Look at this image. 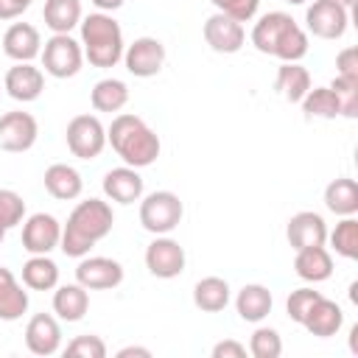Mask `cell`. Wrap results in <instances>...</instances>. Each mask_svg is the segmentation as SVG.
Listing matches in <instances>:
<instances>
[{"instance_id":"9c48e42d","label":"cell","mask_w":358,"mask_h":358,"mask_svg":"<svg viewBox=\"0 0 358 358\" xmlns=\"http://www.w3.org/2000/svg\"><path fill=\"white\" fill-rule=\"evenodd\" d=\"M123 64L134 78H151L165 64V45L157 36H137L123 50Z\"/></svg>"},{"instance_id":"7dc6e473","label":"cell","mask_w":358,"mask_h":358,"mask_svg":"<svg viewBox=\"0 0 358 358\" xmlns=\"http://www.w3.org/2000/svg\"><path fill=\"white\" fill-rule=\"evenodd\" d=\"M285 3H291V6H302V3H308V0H285Z\"/></svg>"},{"instance_id":"b9f144b4","label":"cell","mask_w":358,"mask_h":358,"mask_svg":"<svg viewBox=\"0 0 358 358\" xmlns=\"http://www.w3.org/2000/svg\"><path fill=\"white\" fill-rule=\"evenodd\" d=\"M210 355H213V358H243V355H246V347H243L241 341H235V338H224V341H218V344L213 347Z\"/></svg>"},{"instance_id":"5b68a950","label":"cell","mask_w":358,"mask_h":358,"mask_svg":"<svg viewBox=\"0 0 358 358\" xmlns=\"http://www.w3.org/2000/svg\"><path fill=\"white\" fill-rule=\"evenodd\" d=\"M42 67L53 78H73L84 67V50L81 42L73 39L70 34H53L42 45Z\"/></svg>"},{"instance_id":"ee69618b","label":"cell","mask_w":358,"mask_h":358,"mask_svg":"<svg viewBox=\"0 0 358 358\" xmlns=\"http://www.w3.org/2000/svg\"><path fill=\"white\" fill-rule=\"evenodd\" d=\"M117 358H151V350H148V347H137V344H129V347L117 350Z\"/></svg>"},{"instance_id":"4316f807","label":"cell","mask_w":358,"mask_h":358,"mask_svg":"<svg viewBox=\"0 0 358 358\" xmlns=\"http://www.w3.org/2000/svg\"><path fill=\"white\" fill-rule=\"evenodd\" d=\"M22 285L31 291H53L59 285V266L50 255H31L22 263Z\"/></svg>"},{"instance_id":"484cf974","label":"cell","mask_w":358,"mask_h":358,"mask_svg":"<svg viewBox=\"0 0 358 358\" xmlns=\"http://www.w3.org/2000/svg\"><path fill=\"white\" fill-rule=\"evenodd\" d=\"M310 87H313V84H310V73H308V67H302L299 62H282V64L277 67L274 90H277L288 103H299Z\"/></svg>"},{"instance_id":"d6986e66","label":"cell","mask_w":358,"mask_h":358,"mask_svg":"<svg viewBox=\"0 0 358 358\" xmlns=\"http://www.w3.org/2000/svg\"><path fill=\"white\" fill-rule=\"evenodd\" d=\"M341 324H344V310H341V305L333 302V299H327L324 294L310 305V310H308L305 319H302V327H305L310 336H316V338H330V336H336V333L341 330Z\"/></svg>"},{"instance_id":"8992f818","label":"cell","mask_w":358,"mask_h":358,"mask_svg":"<svg viewBox=\"0 0 358 358\" xmlns=\"http://www.w3.org/2000/svg\"><path fill=\"white\" fill-rule=\"evenodd\" d=\"M64 140L73 157L95 159L106 148V126L98 120V115H76L64 129Z\"/></svg>"},{"instance_id":"ba28073f","label":"cell","mask_w":358,"mask_h":358,"mask_svg":"<svg viewBox=\"0 0 358 358\" xmlns=\"http://www.w3.org/2000/svg\"><path fill=\"white\" fill-rule=\"evenodd\" d=\"M185 249L179 241L168 238V235H157L148 246H145V268L159 277V280H173L185 271Z\"/></svg>"},{"instance_id":"7bdbcfd3","label":"cell","mask_w":358,"mask_h":358,"mask_svg":"<svg viewBox=\"0 0 358 358\" xmlns=\"http://www.w3.org/2000/svg\"><path fill=\"white\" fill-rule=\"evenodd\" d=\"M34 0H0V20H17L22 11L31 8Z\"/></svg>"},{"instance_id":"8d00e7d4","label":"cell","mask_w":358,"mask_h":358,"mask_svg":"<svg viewBox=\"0 0 358 358\" xmlns=\"http://www.w3.org/2000/svg\"><path fill=\"white\" fill-rule=\"evenodd\" d=\"M330 90L336 92V98L341 103V115L344 117H358V78L336 76L330 81Z\"/></svg>"},{"instance_id":"bcb514c9","label":"cell","mask_w":358,"mask_h":358,"mask_svg":"<svg viewBox=\"0 0 358 358\" xmlns=\"http://www.w3.org/2000/svg\"><path fill=\"white\" fill-rule=\"evenodd\" d=\"M333 3H338V6H344V8H352V6H355V0H333Z\"/></svg>"},{"instance_id":"277c9868","label":"cell","mask_w":358,"mask_h":358,"mask_svg":"<svg viewBox=\"0 0 358 358\" xmlns=\"http://www.w3.org/2000/svg\"><path fill=\"white\" fill-rule=\"evenodd\" d=\"M185 215L182 199L171 190H154L140 199V224L151 235H168L179 227Z\"/></svg>"},{"instance_id":"f6af8a7d","label":"cell","mask_w":358,"mask_h":358,"mask_svg":"<svg viewBox=\"0 0 358 358\" xmlns=\"http://www.w3.org/2000/svg\"><path fill=\"white\" fill-rule=\"evenodd\" d=\"M90 3H92L98 11H106V14H112V11H117V8H120L126 0H90Z\"/></svg>"},{"instance_id":"4dcf8cb0","label":"cell","mask_w":358,"mask_h":358,"mask_svg":"<svg viewBox=\"0 0 358 358\" xmlns=\"http://www.w3.org/2000/svg\"><path fill=\"white\" fill-rule=\"evenodd\" d=\"M90 101H92V109H95V112L117 115V112L129 103V87H126V81H120V78H101V81L92 87Z\"/></svg>"},{"instance_id":"52a82bcc","label":"cell","mask_w":358,"mask_h":358,"mask_svg":"<svg viewBox=\"0 0 358 358\" xmlns=\"http://www.w3.org/2000/svg\"><path fill=\"white\" fill-rule=\"evenodd\" d=\"M305 25H308V34L319 39H341L350 25V8L333 0H313L305 8Z\"/></svg>"},{"instance_id":"60d3db41","label":"cell","mask_w":358,"mask_h":358,"mask_svg":"<svg viewBox=\"0 0 358 358\" xmlns=\"http://www.w3.org/2000/svg\"><path fill=\"white\" fill-rule=\"evenodd\" d=\"M336 76L358 78V48H344L336 53Z\"/></svg>"},{"instance_id":"2e32d148","label":"cell","mask_w":358,"mask_h":358,"mask_svg":"<svg viewBox=\"0 0 358 358\" xmlns=\"http://www.w3.org/2000/svg\"><path fill=\"white\" fill-rule=\"evenodd\" d=\"M285 238H288V246L294 252L305 249V246H324L327 243V224H324V218L319 213L302 210V213H294L288 218Z\"/></svg>"},{"instance_id":"8fae6325","label":"cell","mask_w":358,"mask_h":358,"mask_svg":"<svg viewBox=\"0 0 358 358\" xmlns=\"http://www.w3.org/2000/svg\"><path fill=\"white\" fill-rule=\"evenodd\" d=\"M39 137V123L31 112L14 109L0 115V148L11 151V154H22L28 151Z\"/></svg>"},{"instance_id":"7402d4cb","label":"cell","mask_w":358,"mask_h":358,"mask_svg":"<svg viewBox=\"0 0 358 358\" xmlns=\"http://www.w3.org/2000/svg\"><path fill=\"white\" fill-rule=\"evenodd\" d=\"M45 190L53 196V199H59V201H73V199H78L81 196V190H84V179H81V173L73 168V165H67V162H56V165H50L48 171H45Z\"/></svg>"},{"instance_id":"836d02e7","label":"cell","mask_w":358,"mask_h":358,"mask_svg":"<svg viewBox=\"0 0 358 358\" xmlns=\"http://www.w3.org/2000/svg\"><path fill=\"white\" fill-rule=\"evenodd\" d=\"M271 56H277L280 62H302V59L308 56V31L299 28L296 22L288 25V28L282 31V36L277 39Z\"/></svg>"},{"instance_id":"cb8c5ba5","label":"cell","mask_w":358,"mask_h":358,"mask_svg":"<svg viewBox=\"0 0 358 358\" xmlns=\"http://www.w3.org/2000/svg\"><path fill=\"white\" fill-rule=\"evenodd\" d=\"M28 310V291L17 282L11 268L0 266V322H17Z\"/></svg>"},{"instance_id":"f1b7e54d","label":"cell","mask_w":358,"mask_h":358,"mask_svg":"<svg viewBox=\"0 0 358 358\" xmlns=\"http://www.w3.org/2000/svg\"><path fill=\"white\" fill-rule=\"evenodd\" d=\"M229 282L224 277H201L193 285V305L204 313H218L229 305Z\"/></svg>"},{"instance_id":"9a60e30c","label":"cell","mask_w":358,"mask_h":358,"mask_svg":"<svg viewBox=\"0 0 358 358\" xmlns=\"http://www.w3.org/2000/svg\"><path fill=\"white\" fill-rule=\"evenodd\" d=\"M3 90L20 103H31L45 90V73L31 62H14V67H8L3 78Z\"/></svg>"},{"instance_id":"30bf717a","label":"cell","mask_w":358,"mask_h":358,"mask_svg":"<svg viewBox=\"0 0 358 358\" xmlns=\"http://www.w3.org/2000/svg\"><path fill=\"white\" fill-rule=\"evenodd\" d=\"M76 282H81L87 291L117 288L123 282V266L112 257L84 255V257H78V266H76Z\"/></svg>"},{"instance_id":"44dd1931","label":"cell","mask_w":358,"mask_h":358,"mask_svg":"<svg viewBox=\"0 0 358 358\" xmlns=\"http://www.w3.org/2000/svg\"><path fill=\"white\" fill-rule=\"evenodd\" d=\"M271 305H274V296H271V291H268L266 285H260V282L243 285V288L238 291V296H235V310H238V316H241L243 322H252V324L263 322V319L271 313Z\"/></svg>"},{"instance_id":"f35d334b","label":"cell","mask_w":358,"mask_h":358,"mask_svg":"<svg viewBox=\"0 0 358 358\" xmlns=\"http://www.w3.org/2000/svg\"><path fill=\"white\" fill-rule=\"evenodd\" d=\"M322 296V291H313V288H296V291H291L288 294V299H285V313H288V319L291 322H296V324H302V319H305V313L310 310V305L316 302Z\"/></svg>"},{"instance_id":"e575fe53","label":"cell","mask_w":358,"mask_h":358,"mask_svg":"<svg viewBox=\"0 0 358 358\" xmlns=\"http://www.w3.org/2000/svg\"><path fill=\"white\" fill-rule=\"evenodd\" d=\"M249 352L255 358H280L282 355V338L274 327H257L249 338Z\"/></svg>"},{"instance_id":"7a4b0ae2","label":"cell","mask_w":358,"mask_h":358,"mask_svg":"<svg viewBox=\"0 0 358 358\" xmlns=\"http://www.w3.org/2000/svg\"><path fill=\"white\" fill-rule=\"evenodd\" d=\"M106 143L123 159V165H131L137 171L154 165L162 151L159 134L131 112H117L112 117V123L106 126Z\"/></svg>"},{"instance_id":"ac0fdd59","label":"cell","mask_w":358,"mask_h":358,"mask_svg":"<svg viewBox=\"0 0 358 358\" xmlns=\"http://www.w3.org/2000/svg\"><path fill=\"white\" fill-rule=\"evenodd\" d=\"M103 196L115 204H134L143 199V176L131 165H120L103 173Z\"/></svg>"},{"instance_id":"83f0119b","label":"cell","mask_w":358,"mask_h":358,"mask_svg":"<svg viewBox=\"0 0 358 358\" xmlns=\"http://www.w3.org/2000/svg\"><path fill=\"white\" fill-rule=\"evenodd\" d=\"M324 207L333 215H355L358 213V182L350 176H338L324 187Z\"/></svg>"},{"instance_id":"d6a6232c","label":"cell","mask_w":358,"mask_h":358,"mask_svg":"<svg viewBox=\"0 0 358 358\" xmlns=\"http://www.w3.org/2000/svg\"><path fill=\"white\" fill-rule=\"evenodd\" d=\"M327 241L330 249L344 257V260H355L358 257V218L355 215H341V221L336 224V229H327Z\"/></svg>"},{"instance_id":"5bb4252c","label":"cell","mask_w":358,"mask_h":358,"mask_svg":"<svg viewBox=\"0 0 358 358\" xmlns=\"http://www.w3.org/2000/svg\"><path fill=\"white\" fill-rule=\"evenodd\" d=\"M25 347H28V352H34L39 358L56 355L62 350V327H59L56 316H50V313L31 316L25 324Z\"/></svg>"},{"instance_id":"6da1fadb","label":"cell","mask_w":358,"mask_h":358,"mask_svg":"<svg viewBox=\"0 0 358 358\" xmlns=\"http://www.w3.org/2000/svg\"><path fill=\"white\" fill-rule=\"evenodd\" d=\"M115 227V213L112 204L103 199H84L73 207V213L67 215V224L62 227V241L59 249L67 257H84L90 255V249L103 241Z\"/></svg>"},{"instance_id":"ab89813d","label":"cell","mask_w":358,"mask_h":358,"mask_svg":"<svg viewBox=\"0 0 358 358\" xmlns=\"http://www.w3.org/2000/svg\"><path fill=\"white\" fill-rule=\"evenodd\" d=\"M215 6V11L238 20V22H249L255 20L257 8H260V0H210Z\"/></svg>"},{"instance_id":"7c38bea8","label":"cell","mask_w":358,"mask_h":358,"mask_svg":"<svg viewBox=\"0 0 358 358\" xmlns=\"http://www.w3.org/2000/svg\"><path fill=\"white\" fill-rule=\"evenodd\" d=\"M62 241V224L50 213H34L22 221V249L28 255H50Z\"/></svg>"},{"instance_id":"603a6c76","label":"cell","mask_w":358,"mask_h":358,"mask_svg":"<svg viewBox=\"0 0 358 358\" xmlns=\"http://www.w3.org/2000/svg\"><path fill=\"white\" fill-rule=\"evenodd\" d=\"M87 310H90V294H87V288L81 282L56 285V291H53V313L62 322H81Z\"/></svg>"},{"instance_id":"c3c4849f","label":"cell","mask_w":358,"mask_h":358,"mask_svg":"<svg viewBox=\"0 0 358 358\" xmlns=\"http://www.w3.org/2000/svg\"><path fill=\"white\" fill-rule=\"evenodd\" d=\"M6 232H8V229H6L3 224H0V243H3V238H6Z\"/></svg>"},{"instance_id":"74e56055","label":"cell","mask_w":358,"mask_h":358,"mask_svg":"<svg viewBox=\"0 0 358 358\" xmlns=\"http://www.w3.org/2000/svg\"><path fill=\"white\" fill-rule=\"evenodd\" d=\"M64 355H70V358H106V344L101 336L84 333V336H76L64 347Z\"/></svg>"},{"instance_id":"d590c367","label":"cell","mask_w":358,"mask_h":358,"mask_svg":"<svg viewBox=\"0 0 358 358\" xmlns=\"http://www.w3.org/2000/svg\"><path fill=\"white\" fill-rule=\"evenodd\" d=\"M25 221V201L17 190L0 187V224L6 229H14Z\"/></svg>"},{"instance_id":"3957f363","label":"cell","mask_w":358,"mask_h":358,"mask_svg":"<svg viewBox=\"0 0 358 358\" xmlns=\"http://www.w3.org/2000/svg\"><path fill=\"white\" fill-rule=\"evenodd\" d=\"M78 31H81L78 42L84 50V62H90L92 67H101V70H109L117 62H123V50H126L123 28L112 14L92 11V14L81 17Z\"/></svg>"},{"instance_id":"ffe728a7","label":"cell","mask_w":358,"mask_h":358,"mask_svg":"<svg viewBox=\"0 0 358 358\" xmlns=\"http://www.w3.org/2000/svg\"><path fill=\"white\" fill-rule=\"evenodd\" d=\"M294 271L305 282H324L333 277V255L327 246H305L296 249Z\"/></svg>"},{"instance_id":"f546056e","label":"cell","mask_w":358,"mask_h":358,"mask_svg":"<svg viewBox=\"0 0 358 358\" xmlns=\"http://www.w3.org/2000/svg\"><path fill=\"white\" fill-rule=\"evenodd\" d=\"M81 17V0H45L42 20L53 34H70L73 28H78Z\"/></svg>"},{"instance_id":"d4e9b609","label":"cell","mask_w":358,"mask_h":358,"mask_svg":"<svg viewBox=\"0 0 358 358\" xmlns=\"http://www.w3.org/2000/svg\"><path fill=\"white\" fill-rule=\"evenodd\" d=\"M294 22H296V20H294L291 14H285V11H268V14L257 17V22H255V28H252V45H255L260 53L271 56L277 39H280L282 31H285L288 25H294Z\"/></svg>"},{"instance_id":"e0dca14e","label":"cell","mask_w":358,"mask_h":358,"mask_svg":"<svg viewBox=\"0 0 358 358\" xmlns=\"http://www.w3.org/2000/svg\"><path fill=\"white\" fill-rule=\"evenodd\" d=\"M3 53L14 62H34L42 53V36L31 22H11L3 34Z\"/></svg>"},{"instance_id":"1f68e13d","label":"cell","mask_w":358,"mask_h":358,"mask_svg":"<svg viewBox=\"0 0 358 358\" xmlns=\"http://www.w3.org/2000/svg\"><path fill=\"white\" fill-rule=\"evenodd\" d=\"M305 117H322V120H333L341 115V103L336 98V92L330 87H310L305 92V98L299 101Z\"/></svg>"},{"instance_id":"4fadbf2b","label":"cell","mask_w":358,"mask_h":358,"mask_svg":"<svg viewBox=\"0 0 358 358\" xmlns=\"http://www.w3.org/2000/svg\"><path fill=\"white\" fill-rule=\"evenodd\" d=\"M204 42L215 50V53H238L246 42V31L243 22L215 11L213 17H207L204 22Z\"/></svg>"}]
</instances>
